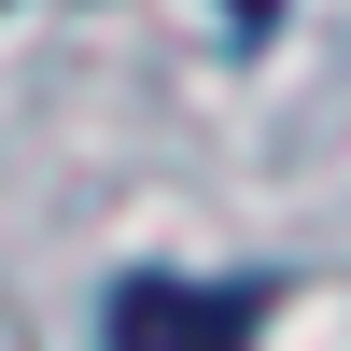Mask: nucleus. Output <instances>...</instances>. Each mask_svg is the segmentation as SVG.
Returning a JSON list of instances; mask_svg holds the SVG:
<instances>
[{
  "label": "nucleus",
  "instance_id": "f257e3e1",
  "mask_svg": "<svg viewBox=\"0 0 351 351\" xmlns=\"http://www.w3.org/2000/svg\"><path fill=\"white\" fill-rule=\"evenodd\" d=\"M253 281H169V267H141V281H112V351H253Z\"/></svg>",
  "mask_w": 351,
  "mask_h": 351
}]
</instances>
